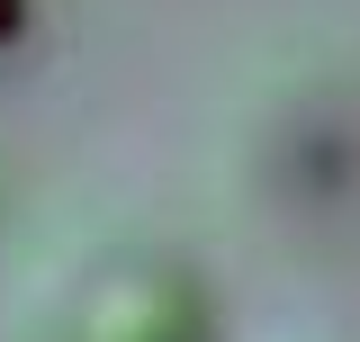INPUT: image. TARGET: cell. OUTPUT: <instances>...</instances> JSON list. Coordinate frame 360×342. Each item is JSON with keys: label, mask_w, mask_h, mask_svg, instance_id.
<instances>
[{"label": "cell", "mask_w": 360, "mask_h": 342, "mask_svg": "<svg viewBox=\"0 0 360 342\" xmlns=\"http://www.w3.org/2000/svg\"><path fill=\"white\" fill-rule=\"evenodd\" d=\"M45 342H217V315H207V289L180 261L117 253L72 279Z\"/></svg>", "instance_id": "6da1fadb"}, {"label": "cell", "mask_w": 360, "mask_h": 342, "mask_svg": "<svg viewBox=\"0 0 360 342\" xmlns=\"http://www.w3.org/2000/svg\"><path fill=\"white\" fill-rule=\"evenodd\" d=\"M18 27H27V0H0V45L18 37Z\"/></svg>", "instance_id": "7a4b0ae2"}]
</instances>
